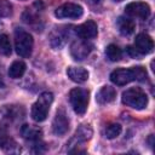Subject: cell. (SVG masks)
I'll list each match as a JSON object with an SVG mask.
<instances>
[{
  "label": "cell",
  "mask_w": 155,
  "mask_h": 155,
  "mask_svg": "<svg viewBox=\"0 0 155 155\" xmlns=\"http://www.w3.org/2000/svg\"><path fill=\"white\" fill-rule=\"evenodd\" d=\"M91 2H93V4H99L101 0H91Z\"/></svg>",
  "instance_id": "484cf974"
},
{
  "label": "cell",
  "mask_w": 155,
  "mask_h": 155,
  "mask_svg": "<svg viewBox=\"0 0 155 155\" xmlns=\"http://www.w3.org/2000/svg\"><path fill=\"white\" fill-rule=\"evenodd\" d=\"M116 25H117V29L120 31L121 35L124 36H130L131 34H133L134 29H136V24L134 22L128 18V17H119L117 21H116Z\"/></svg>",
  "instance_id": "2e32d148"
},
{
  "label": "cell",
  "mask_w": 155,
  "mask_h": 155,
  "mask_svg": "<svg viewBox=\"0 0 155 155\" xmlns=\"http://www.w3.org/2000/svg\"><path fill=\"white\" fill-rule=\"evenodd\" d=\"M90 101V92L81 87H75L69 92V102L74 111L79 115H84L87 110Z\"/></svg>",
  "instance_id": "5b68a950"
},
{
  "label": "cell",
  "mask_w": 155,
  "mask_h": 155,
  "mask_svg": "<svg viewBox=\"0 0 155 155\" xmlns=\"http://www.w3.org/2000/svg\"><path fill=\"white\" fill-rule=\"evenodd\" d=\"M2 88H5V82H4L2 75H1V73H0V90H2Z\"/></svg>",
  "instance_id": "d4e9b609"
},
{
  "label": "cell",
  "mask_w": 155,
  "mask_h": 155,
  "mask_svg": "<svg viewBox=\"0 0 155 155\" xmlns=\"http://www.w3.org/2000/svg\"><path fill=\"white\" fill-rule=\"evenodd\" d=\"M25 68L27 67H25L24 62H22V61H15L11 64L10 69H8L10 78H12V79H19V78H22L23 74L25 73Z\"/></svg>",
  "instance_id": "d6986e66"
},
{
  "label": "cell",
  "mask_w": 155,
  "mask_h": 155,
  "mask_svg": "<svg viewBox=\"0 0 155 155\" xmlns=\"http://www.w3.org/2000/svg\"><path fill=\"white\" fill-rule=\"evenodd\" d=\"M121 131H122V127H121L120 124H110V125H108V126L105 127L104 134H105L107 138L114 139V138H116V137L121 133Z\"/></svg>",
  "instance_id": "7402d4cb"
},
{
  "label": "cell",
  "mask_w": 155,
  "mask_h": 155,
  "mask_svg": "<svg viewBox=\"0 0 155 155\" xmlns=\"http://www.w3.org/2000/svg\"><path fill=\"white\" fill-rule=\"evenodd\" d=\"M92 133H93V131H92V128H91V126H90L88 124H82V125H80V126L76 128L74 137H73V138L69 140V143L67 144V145H69V147H74V148H75V149L69 150V153H71V154H75V153H85V150H80L79 147H80V144H82V143L90 140L91 137H92Z\"/></svg>",
  "instance_id": "8992f818"
},
{
  "label": "cell",
  "mask_w": 155,
  "mask_h": 155,
  "mask_svg": "<svg viewBox=\"0 0 155 155\" xmlns=\"http://www.w3.org/2000/svg\"><path fill=\"white\" fill-rule=\"evenodd\" d=\"M69 130V119L64 111V109H59L56 113V116L52 121V132L56 136H63Z\"/></svg>",
  "instance_id": "8fae6325"
},
{
  "label": "cell",
  "mask_w": 155,
  "mask_h": 155,
  "mask_svg": "<svg viewBox=\"0 0 155 155\" xmlns=\"http://www.w3.org/2000/svg\"><path fill=\"white\" fill-rule=\"evenodd\" d=\"M69 33L63 29V28H56L51 34H50V44L53 48H61L64 46L67 39H68Z\"/></svg>",
  "instance_id": "5bb4252c"
},
{
  "label": "cell",
  "mask_w": 155,
  "mask_h": 155,
  "mask_svg": "<svg viewBox=\"0 0 155 155\" xmlns=\"http://www.w3.org/2000/svg\"><path fill=\"white\" fill-rule=\"evenodd\" d=\"M105 56L110 61V62H117L121 59V56H122V51L119 46L114 45V44H110L107 48H105Z\"/></svg>",
  "instance_id": "ffe728a7"
},
{
  "label": "cell",
  "mask_w": 155,
  "mask_h": 155,
  "mask_svg": "<svg viewBox=\"0 0 155 155\" xmlns=\"http://www.w3.org/2000/svg\"><path fill=\"white\" fill-rule=\"evenodd\" d=\"M147 79V70L143 67H133L130 69L119 68L111 71L110 80L113 84L117 86H124L133 80L137 81H144Z\"/></svg>",
  "instance_id": "6da1fadb"
},
{
  "label": "cell",
  "mask_w": 155,
  "mask_h": 155,
  "mask_svg": "<svg viewBox=\"0 0 155 155\" xmlns=\"http://www.w3.org/2000/svg\"><path fill=\"white\" fill-rule=\"evenodd\" d=\"M114 1H116V2H120V1H122V0H114Z\"/></svg>",
  "instance_id": "4316f807"
},
{
  "label": "cell",
  "mask_w": 155,
  "mask_h": 155,
  "mask_svg": "<svg viewBox=\"0 0 155 155\" xmlns=\"http://www.w3.org/2000/svg\"><path fill=\"white\" fill-rule=\"evenodd\" d=\"M12 15V5L7 0H0V17H8Z\"/></svg>",
  "instance_id": "603a6c76"
},
{
  "label": "cell",
  "mask_w": 155,
  "mask_h": 155,
  "mask_svg": "<svg viewBox=\"0 0 155 155\" xmlns=\"http://www.w3.org/2000/svg\"><path fill=\"white\" fill-rule=\"evenodd\" d=\"M84 13V8L74 2H65L63 5H61L59 7L56 8L54 11V16L57 18H80Z\"/></svg>",
  "instance_id": "52a82bcc"
},
{
  "label": "cell",
  "mask_w": 155,
  "mask_h": 155,
  "mask_svg": "<svg viewBox=\"0 0 155 155\" xmlns=\"http://www.w3.org/2000/svg\"><path fill=\"white\" fill-rule=\"evenodd\" d=\"M134 48L142 56L143 54H148V53L153 52V50H154V41L148 34L140 33L134 39Z\"/></svg>",
  "instance_id": "7c38bea8"
},
{
  "label": "cell",
  "mask_w": 155,
  "mask_h": 155,
  "mask_svg": "<svg viewBox=\"0 0 155 155\" xmlns=\"http://www.w3.org/2000/svg\"><path fill=\"white\" fill-rule=\"evenodd\" d=\"M33 36L22 28H16L15 30V48L17 54L23 58H28L33 51Z\"/></svg>",
  "instance_id": "3957f363"
},
{
  "label": "cell",
  "mask_w": 155,
  "mask_h": 155,
  "mask_svg": "<svg viewBox=\"0 0 155 155\" xmlns=\"http://www.w3.org/2000/svg\"><path fill=\"white\" fill-rule=\"evenodd\" d=\"M67 75L68 78H70L71 81L78 84L85 82L88 79V71L80 67H69L67 69Z\"/></svg>",
  "instance_id": "ac0fdd59"
},
{
  "label": "cell",
  "mask_w": 155,
  "mask_h": 155,
  "mask_svg": "<svg viewBox=\"0 0 155 155\" xmlns=\"http://www.w3.org/2000/svg\"><path fill=\"white\" fill-rule=\"evenodd\" d=\"M12 51L10 38L6 34L0 35V56H8Z\"/></svg>",
  "instance_id": "44dd1931"
},
{
  "label": "cell",
  "mask_w": 155,
  "mask_h": 155,
  "mask_svg": "<svg viewBox=\"0 0 155 155\" xmlns=\"http://www.w3.org/2000/svg\"><path fill=\"white\" fill-rule=\"evenodd\" d=\"M52 102H53V94L51 92H42L39 96L38 101L31 107L30 115H31L33 120L36 122L44 121L47 117L50 105L52 104Z\"/></svg>",
  "instance_id": "7a4b0ae2"
},
{
  "label": "cell",
  "mask_w": 155,
  "mask_h": 155,
  "mask_svg": "<svg viewBox=\"0 0 155 155\" xmlns=\"http://www.w3.org/2000/svg\"><path fill=\"white\" fill-rule=\"evenodd\" d=\"M21 134L24 139L35 143V142L41 139L42 131H41V128L31 126V125H23L22 128H21Z\"/></svg>",
  "instance_id": "9a60e30c"
},
{
  "label": "cell",
  "mask_w": 155,
  "mask_h": 155,
  "mask_svg": "<svg viewBox=\"0 0 155 155\" xmlns=\"http://www.w3.org/2000/svg\"><path fill=\"white\" fill-rule=\"evenodd\" d=\"M0 148L8 154H17L21 151L19 145L8 134L7 128L4 125H0Z\"/></svg>",
  "instance_id": "30bf717a"
},
{
  "label": "cell",
  "mask_w": 155,
  "mask_h": 155,
  "mask_svg": "<svg viewBox=\"0 0 155 155\" xmlns=\"http://www.w3.org/2000/svg\"><path fill=\"white\" fill-rule=\"evenodd\" d=\"M122 103L137 110H142L148 105V96L139 87H131L122 93Z\"/></svg>",
  "instance_id": "277c9868"
},
{
  "label": "cell",
  "mask_w": 155,
  "mask_h": 155,
  "mask_svg": "<svg viewBox=\"0 0 155 155\" xmlns=\"http://www.w3.org/2000/svg\"><path fill=\"white\" fill-rule=\"evenodd\" d=\"M93 48V45L87 42V40H79L74 41L70 46V54L75 61H84L88 57Z\"/></svg>",
  "instance_id": "ba28073f"
},
{
  "label": "cell",
  "mask_w": 155,
  "mask_h": 155,
  "mask_svg": "<svg viewBox=\"0 0 155 155\" xmlns=\"http://www.w3.org/2000/svg\"><path fill=\"white\" fill-rule=\"evenodd\" d=\"M75 33L82 40L93 39L98 34V27L93 21H87V22L80 24L79 27H76L75 28Z\"/></svg>",
  "instance_id": "4fadbf2b"
},
{
  "label": "cell",
  "mask_w": 155,
  "mask_h": 155,
  "mask_svg": "<svg viewBox=\"0 0 155 155\" xmlns=\"http://www.w3.org/2000/svg\"><path fill=\"white\" fill-rule=\"evenodd\" d=\"M126 51H127V53H128L131 57H133V58H140V56H142V54L134 48V46H127Z\"/></svg>",
  "instance_id": "cb8c5ba5"
},
{
  "label": "cell",
  "mask_w": 155,
  "mask_h": 155,
  "mask_svg": "<svg viewBox=\"0 0 155 155\" xmlns=\"http://www.w3.org/2000/svg\"><path fill=\"white\" fill-rule=\"evenodd\" d=\"M115 97H116V91H115L114 87H111V86H103L98 91V93L96 96V101L99 104H108V103L113 102L115 99Z\"/></svg>",
  "instance_id": "e0dca14e"
},
{
  "label": "cell",
  "mask_w": 155,
  "mask_h": 155,
  "mask_svg": "<svg viewBox=\"0 0 155 155\" xmlns=\"http://www.w3.org/2000/svg\"><path fill=\"white\" fill-rule=\"evenodd\" d=\"M125 12L134 18L139 19H147L150 16V6L147 2L142 1H136V2H130L125 7Z\"/></svg>",
  "instance_id": "9c48e42d"
}]
</instances>
